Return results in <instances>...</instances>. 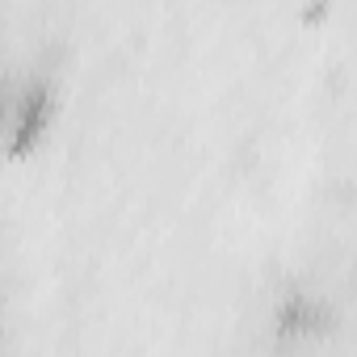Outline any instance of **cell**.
<instances>
[{
    "label": "cell",
    "instance_id": "obj_1",
    "mask_svg": "<svg viewBox=\"0 0 357 357\" xmlns=\"http://www.w3.org/2000/svg\"><path fill=\"white\" fill-rule=\"evenodd\" d=\"M59 118V89L47 76H34L9 105V122H5V155L9 160H34L43 151V143L51 139Z\"/></svg>",
    "mask_w": 357,
    "mask_h": 357
},
{
    "label": "cell",
    "instance_id": "obj_2",
    "mask_svg": "<svg viewBox=\"0 0 357 357\" xmlns=\"http://www.w3.org/2000/svg\"><path fill=\"white\" fill-rule=\"evenodd\" d=\"M315 315V307L307 298H282V324H278V336H298L307 332V319Z\"/></svg>",
    "mask_w": 357,
    "mask_h": 357
},
{
    "label": "cell",
    "instance_id": "obj_3",
    "mask_svg": "<svg viewBox=\"0 0 357 357\" xmlns=\"http://www.w3.org/2000/svg\"><path fill=\"white\" fill-rule=\"evenodd\" d=\"M9 105H13V93L0 84V135H5V122H9Z\"/></svg>",
    "mask_w": 357,
    "mask_h": 357
},
{
    "label": "cell",
    "instance_id": "obj_4",
    "mask_svg": "<svg viewBox=\"0 0 357 357\" xmlns=\"http://www.w3.org/2000/svg\"><path fill=\"white\" fill-rule=\"evenodd\" d=\"M0 353H5V319H0Z\"/></svg>",
    "mask_w": 357,
    "mask_h": 357
}]
</instances>
